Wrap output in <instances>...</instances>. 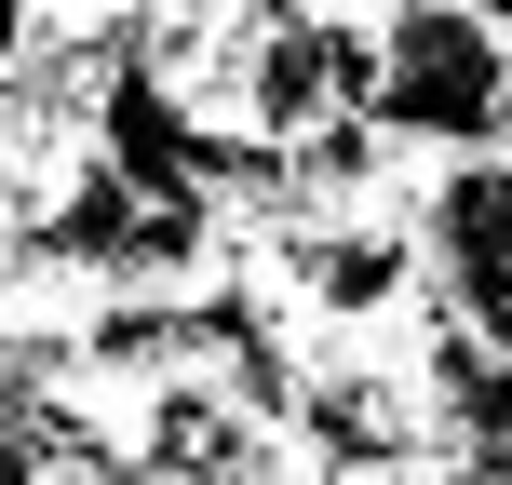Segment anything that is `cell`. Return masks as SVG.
I'll list each match as a JSON object with an SVG mask.
<instances>
[{"instance_id": "7a4b0ae2", "label": "cell", "mask_w": 512, "mask_h": 485, "mask_svg": "<svg viewBox=\"0 0 512 485\" xmlns=\"http://www.w3.org/2000/svg\"><path fill=\"white\" fill-rule=\"evenodd\" d=\"M95 162L122 189H203V108L176 95V81H149V68H108L95 81Z\"/></svg>"}, {"instance_id": "6da1fadb", "label": "cell", "mask_w": 512, "mask_h": 485, "mask_svg": "<svg viewBox=\"0 0 512 485\" xmlns=\"http://www.w3.org/2000/svg\"><path fill=\"white\" fill-rule=\"evenodd\" d=\"M499 95H512V41L472 14V0H405V14H378V135L405 162L499 149Z\"/></svg>"}, {"instance_id": "5b68a950", "label": "cell", "mask_w": 512, "mask_h": 485, "mask_svg": "<svg viewBox=\"0 0 512 485\" xmlns=\"http://www.w3.org/2000/svg\"><path fill=\"white\" fill-rule=\"evenodd\" d=\"M472 14H486V27H499V41H512V0H472Z\"/></svg>"}, {"instance_id": "8992f818", "label": "cell", "mask_w": 512, "mask_h": 485, "mask_svg": "<svg viewBox=\"0 0 512 485\" xmlns=\"http://www.w3.org/2000/svg\"><path fill=\"white\" fill-rule=\"evenodd\" d=\"M499 149H512V95H499Z\"/></svg>"}, {"instance_id": "3957f363", "label": "cell", "mask_w": 512, "mask_h": 485, "mask_svg": "<svg viewBox=\"0 0 512 485\" xmlns=\"http://www.w3.org/2000/svg\"><path fill=\"white\" fill-rule=\"evenodd\" d=\"M418 256H432V283L512 270V149H472V162L418 176Z\"/></svg>"}, {"instance_id": "277c9868", "label": "cell", "mask_w": 512, "mask_h": 485, "mask_svg": "<svg viewBox=\"0 0 512 485\" xmlns=\"http://www.w3.org/2000/svg\"><path fill=\"white\" fill-rule=\"evenodd\" d=\"M432 297H445V310H459V324H472V337H486V351L512 364V270H472V283H432Z\"/></svg>"}]
</instances>
